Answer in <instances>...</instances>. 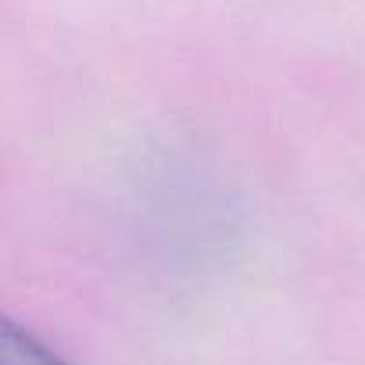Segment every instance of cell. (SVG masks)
<instances>
[{
    "label": "cell",
    "mask_w": 365,
    "mask_h": 365,
    "mask_svg": "<svg viewBox=\"0 0 365 365\" xmlns=\"http://www.w3.org/2000/svg\"><path fill=\"white\" fill-rule=\"evenodd\" d=\"M0 365H76L19 319L0 312Z\"/></svg>",
    "instance_id": "6da1fadb"
}]
</instances>
